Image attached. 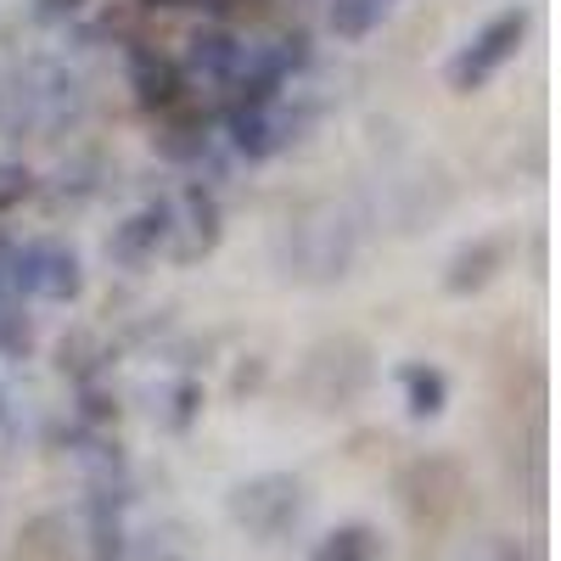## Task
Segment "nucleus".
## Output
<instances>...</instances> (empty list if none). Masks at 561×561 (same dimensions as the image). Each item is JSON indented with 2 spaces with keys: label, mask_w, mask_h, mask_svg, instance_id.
<instances>
[{
  "label": "nucleus",
  "mask_w": 561,
  "mask_h": 561,
  "mask_svg": "<svg viewBox=\"0 0 561 561\" xmlns=\"http://www.w3.org/2000/svg\"><path fill=\"white\" fill-rule=\"evenodd\" d=\"M359 248V230L348 219V208L337 203H304L287 230H280V270L293 280H309V287H325V280L348 275Z\"/></svg>",
  "instance_id": "nucleus-1"
},
{
  "label": "nucleus",
  "mask_w": 561,
  "mask_h": 561,
  "mask_svg": "<svg viewBox=\"0 0 561 561\" xmlns=\"http://www.w3.org/2000/svg\"><path fill=\"white\" fill-rule=\"evenodd\" d=\"M84 113L79 79L57 62H28L0 84V124L7 129H68Z\"/></svg>",
  "instance_id": "nucleus-2"
},
{
  "label": "nucleus",
  "mask_w": 561,
  "mask_h": 561,
  "mask_svg": "<svg viewBox=\"0 0 561 561\" xmlns=\"http://www.w3.org/2000/svg\"><path fill=\"white\" fill-rule=\"evenodd\" d=\"M304 483L293 478V472H259V478H248V483H237L230 489V500H225V511H230V523H237L248 539H280V534H293L298 528V517H304Z\"/></svg>",
  "instance_id": "nucleus-3"
},
{
  "label": "nucleus",
  "mask_w": 561,
  "mask_h": 561,
  "mask_svg": "<svg viewBox=\"0 0 561 561\" xmlns=\"http://www.w3.org/2000/svg\"><path fill=\"white\" fill-rule=\"evenodd\" d=\"M523 34H528V12H500L489 18L472 39H466V51L449 62V90H460V96H472V90H483L511 57L523 51Z\"/></svg>",
  "instance_id": "nucleus-4"
},
{
  "label": "nucleus",
  "mask_w": 561,
  "mask_h": 561,
  "mask_svg": "<svg viewBox=\"0 0 561 561\" xmlns=\"http://www.w3.org/2000/svg\"><path fill=\"white\" fill-rule=\"evenodd\" d=\"M304 393L320 404V410H332V404H348L365 393L370 382V348L354 343V337H337V343H320L309 359H304Z\"/></svg>",
  "instance_id": "nucleus-5"
},
{
  "label": "nucleus",
  "mask_w": 561,
  "mask_h": 561,
  "mask_svg": "<svg viewBox=\"0 0 561 561\" xmlns=\"http://www.w3.org/2000/svg\"><path fill=\"white\" fill-rule=\"evenodd\" d=\"M12 287L28 293V298H45V304H73V298L84 293L79 253L62 248V242H28V248H12Z\"/></svg>",
  "instance_id": "nucleus-6"
},
{
  "label": "nucleus",
  "mask_w": 561,
  "mask_h": 561,
  "mask_svg": "<svg viewBox=\"0 0 561 561\" xmlns=\"http://www.w3.org/2000/svg\"><path fill=\"white\" fill-rule=\"evenodd\" d=\"M293 129L298 124L287 118V107H280V102H237V107H230V147H237L248 163L275 158L293 140Z\"/></svg>",
  "instance_id": "nucleus-7"
},
{
  "label": "nucleus",
  "mask_w": 561,
  "mask_h": 561,
  "mask_svg": "<svg viewBox=\"0 0 561 561\" xmlns=\"http://www.w3.org/2000/svg\"><path fill=\"white\" fill-rule=\"evenodd\" d=\"M169 237H174V208H169V203H152V208L129 214V219L113 230L107 253H113L118 264H147L158 248H169Z\"/></svg>",
  "instance_id": "nucleus-8"
},
{
  "label": "nucleus",
  "mask_w": 561,
  "mask_h": 561,
  "mask_svg": "<svg viewBox=\"0 0 561 561\" xmlns=\"http://www.w3.org/2000/svg\"><path fill=\"white\" fill-rule=\"evenodd\" d=\"M242 68V45L237 34H225V28H197L192 39H185V79H203V84H230Z\"/></svg>",
  "instance_id": "nucleus-9"
},
{
  "label": "nucleus",
  "mask_w": 561,
  "mask_h": 561,
  "mask_svg": "<svg viewBox=\"0 0 561 561\" xmlns=\"http://www.w3.org/2000/svg\"><path fill=\"white\" fill-rule=\"evenodd\" d=\"M129 90L147 113H169L185 96V73H180V62H169L158 51H135L129 57Z\"/></svg>",
  "instance_id": "nucleus-10"
},
{
  "label": "nucleus",
  "mask_w": 561,
  "mask_h": 561,
  "mask_svg": "<svg viewBox=\"0 0 561 561\" xmlns=\"http://www.w3.org/2000/svg\"><path fill=\"white\" fill-rule=\"evenodd\" d=\"M180 214H185V219H180L174 230H185V242L174 248V259L192 264V259L214 253V248H219V197L208 192V185H185Z\"/></svg>",
  "instance_id": "nucleus-11"
},
{
  "label": "nucleus",
  "mask_w": 561,
  "mask_h": 561,
  "mask_svg": "<svg viewBox=\"0 0 561 561\" xmlns=\"http://www.w3.org/2000/svg\"><path fill=\"white\" fill-rule=\"evenodd\" d=\"M500 264H505V242H500V237H478V242H466V248L449 259V270H444V287H449L455 298H466V293L489 287Z\"/></svg>",
  "instance_id": "nucleus-12"
},
{
  "label": "nucleus",
  "mask_w": 561,
  "mask_h": 561,
  "mask_svg": "<svg viewBox=\"0 0 561 561\" xmlns=\"http://www.w3.org/2000/svg\"><path fill=\"white\" fill-rule=\"evenodd\" d=\"M309 561H388V539L370 523H337L309 550Z\"/></svg>",
  "instance_id": "nucleus-13"
},
{
  "label": "nucleus",
  "mask_w": 561,
  "mask_h": 561,
  "mask_svg": "<svg viewBox=\"0 0 561 561\" xmlns=\"http://www.w3.org/2000/svg\"><path fill=\"white\" fill-rule=\"evenodd\" d=\"M399 388H404V410L415 415V421H433V415H444V404H449V377L438 365H404L399 370Z\"/></svg>",
  "instance_id": "nucleus-14"
},
{
  "label": "nucleus",
  "mask_w": 561,
  "mask_h": 561,
  "mask_svg": "<svg viewBox=\"0 0 561 561\" xmlns=\"http://www.w3.org/2000/svg\"><path fill=\"white\" fill-rule=\"evenodd\" d=\"M124 561H192V534L180 523H158L147 534H129Z\"/></svg>",
  "instance_id": "nucleus-15"
},
{
  "label": "nucleus",
  "mask_w": 561,
  "mask_h": 561,
  "mask_svg": "<svg viewBox=\"0 0 561 561\" xmlns=\"http://www.w3.org/2000/svg\"><path fill=\"white\" fill-rule=\"evenodd\" d=\"M382 18H388V0H332V28L343 39H365Z\"/></svg>",
  "instance_id": "nucleus-16"
},
{
  "label": "nucleus",
  "mask_w": 561,
  "mask_h": 561,
  "mask_svg": "<svg viewBox=\"0 0 561 561\" xmlns=\"http://www.w3.org/2000/svg\"><path fill=\"white\" fill-rule=\"evenodd\" d=\"M158 152L174 158V163H192V158L208 152V135H203V124H174V129L158 135Z\"/></svg>",
  "instance_id": "nucleus-17"
},
{
  "label": "nucleus",
  "mask_w": 561,
  "mask_h": 561,
  "mask_svg": "<svg viewBox=\"0 0 561 561\" xmlns=\"http://www.w3.org/2000/svg\"><path fill=\"white\" fill-rule=\"evenodd\" d=\"M197 415H203V388H197V382H174V393H169V415H163V421H169L174 433H185Z\"/></svg>",
  "instance_id": "nucleus-18"
},
{
  "label": "nucleus",
  "mask_w": 561,
  "mask_h": 561,
  "mask_svg": "<svg viewBox=\"0 0 561 561\" xmlns=\"http://www.w3.org/2000/svg\"><path fill=\"white\" fill-rule=\"evenodd\" d=\"M34 197V174L23 163H0V214H12Z\"/></svg>",
  "instance_id": "nucleus-19"
},
{
  "label": "nucleus",
  "mask_w": 561,
  "mask_h": 561,
  "mask_svg": "<svg viewBox=\"0 0 561 561\" xmlns=\"http://www.w3.org/2000/svg\"><path fill=\"white\" fill-rule=\"evenodd\" d=\"M113 415H118V404H107V393L84 388V404H79V421H84V427H102V421H113Z\"/></svg>",
  "instance_id": "nucleus-20"
},
{
  "label": "nucleus",
  "mask_w": 561,
  "mask_h": 561,
  "mask_svg": "<svg viewBox=\"0 0 561 561\" xmlns=\"http://www.w3.org/2000/svg\"><path fill=\"white\" fill-rule=\"evenodd\" d=\"M84 12V0H34V18L39 23H68Z\"/></svg>",
  "instance_id": "nucleus-21"
},
{
  "label": "nucleus",
  "mask_w": 561,
  "mask_h": 561,
  "mask_svg": "<svg viewBox=\"0 0 561 561\" xmlns=\"http://www.w3.org/2000/svg\"><path fill=\"white\" fill-rule=\"evenodd\" d=\"M478 561H528V556H523L517 539H489V545L478 550Z\"/></svg>",
  "instance_id": "nucleus-22"
},
{
  "label": "nucleus",
  "mask_w": 561,
  "mask_h": 561,
  "mask_svg": "<svg viewBox=\"0 0 561 561\" xmlns=\"http://www.w3.org/2000/svg\"><path fill=\"white\" fill-rule=\"evenodd\" d=\"M208 12H219V18H242V12H259V7H270V0H203Z\"/></svg>",
  "instance_id": "nucleus-23"
},
{
  "label": "nucleus",
  "mask_w": 561,
  "mask_h": 561,
  "mask_svg": "<svg viewBox=\"0 0 561 561\" xmlns=\"http://www.w3.org/2000/svg\"><path fill=\"white\" fill-rule=\"evenodd\" d=\"M147 7H169L174 12V7H203V0H147Z\"/></svg>",
  "instance_id": "nucleus-24"
}]
</instances>
